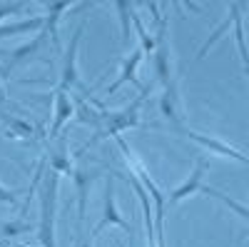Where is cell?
<instances>
[{"instance_id":"1","label":"cell","mask_w":249,"mask_h":247,"mask_svg":"<svg viewBox=\"0 0 249 247\" xmlns=\"http://www.w3.org/2000/svg\"><path fill=\"white\" fill-rule=\"evenodd\" d=\"M150 88L152 85H147V88H140V95L130 102L127 108H122V110H88V105H82L80 108V120L82 122H90V125H95V135L90 137V142L85 148H82L80 152H85L90 145H95V142H100V140H107V137H120V133H124V130H130V128H137L140 125V108L144 105V100H147V95H150Z\"/></svg>"},{"instance_id":"2","label":"cell","mask_w":249,"mask_h":247,"mask_svg":"<svg viewBox=\"0 0 249 247\" xmlns=\"http://www.w3.org/2000/svg\"><path fill=\"white\" fill-rule=\"evenodd\" d=\"M57 190L60 175L48 170L40 185V217H37V242L40 247H57L55 242V217H57Z\"/></svg>"},{"instance_id":"3","label":"cell","mask_w":249,"mask_h":247,"mask_svg":"<svg viewBox=\"0 0 249 247\" xmlns=\"http://www.w3.org/2000/svg\"><path fill=\"white\" fill-rule=\"evenodd\" d=\"M105 228H122V230L132 232V225L122 217V212H120V208H117V195H115L112 177L105 180V192H102V217H100V222L95 225V230H92L90 240L100 237Z\"/></svg>"},{"instance_id":"4","label":"cell","mask_w":249,"mask_h":247,"mask_svg":"<svg viewBox=\"0 0 249 247\" xmlns=\"http://www.w3.org/2000/svg\"><path fill=\"white\" fill-rule=\"evenodd\" d=\"M82 33H85V23H80L75 30H72V38H70V45L62 55V68H60V82L57 88L60 90H77L82 88L80 82V73H77V48H80V40H82Z\"/></svg>"},{"instance_id":"5","label":"cell","mask_w":249,"mask_h":247,"mask_svg":"<svg viewBox=\"0 0 249 247\" xmlns=\"http://www.w3.org/2000/svg\"><path fill=\"white\" fill-rule=\"evenodd\" d=\"M75 113H77V108H75V102H72L70 93L55 88V90H53V122H50V130H48L50 142L60 137L62 128H65L68 122L75 117Z\"/></svg>"},{"instance_id":"6","label":"cell","mask_w":249,"mask_h":247,"mask_svg":"<svg viewBox=\"0 0 249 247\" xmlns=\"http://www.w3.org/2000/svg\"><path fill=\"white\" fill-rule=\"evenodd\" d=\"M177 133H179L182 137H187V140L197 142V145H202L204 150L217 152V155H222V157H232V160H237V162L247 165V155H244V152H239L237 148H232L230 142H222V140H217V137L202 135V133H197V130H190V128H184V125H182V128H177Z\"/></svg>"},{"instance_id":"7","label":"cell","mask_w":249,"mask_h":247,"mask_svg":"<svg viewBox=\"0 0 249 247\" xmlns=\"http://www.w3.org/2000/svg\"><path fill=\"white\" fill-rule=\"evenodd\" d=\"M70 175H72L75 190H77V222L82 225V220H85V208H88L90 188H92V182L100 177V172L92 170V168H88V165H75Z\"/></svg>"},{"instance_id":"8","label":"cell","mask_w":249,"mask_h":247,"mask_svg":"<svg viewBox=\"0 0 249 247\" xmlns=\"http://www.w3.org/2000/svg\"><path fill=\"white\" fill-rule=\"evenodd\" d=\"M142 60H144V53H142L140 48H135L127 57L122 60V65H120V75L115 77L112 85H107V88H105V95H107V97H110V95H115L122 85H127V82H132V85L142 88V85H140V80H137V70H140V65H142Z\"/></svg>"},{"instance_id":"9","label":"cell","mask_w":249,"mask_h":247,"mask_svg":"<svg viewBox=\"0 0 249 247\" xmlns=\"http://www.w3.org/2000/svg\"><path fill=\"white\" fill-rule=\"evenodd\" d=\"M204 170H207V160L204 157H197V162H195V170L190 172V177H187L179 188H175L170 195H164V202H170V205H179L182 200H187V197H192V195H197L199 192V188H202V177H204Z\"/></svg>"},{"instance_id":"10","label":"cell","mask_w":249,"mask_h":247,"mask_svg":"<svg viewBox=\"0 0 249 247\" xmlns=\"http://www.w3.org/2000/svg\"><path fill=\"white\" fill-rule=\"evenodd\" d=\"M45 162H50V170H55L57 175H62V172L70 175L72 172L75 162H72V157L68 152V140L65 137H57L55 145H50V155H48Z\"/></svg>"},{"instance_id":"11","label":"cell","mask_w":249,"mask_h":247,"mask_svg":"<svg viewBox=\"0 0 249 247\" xmlns=\"http://www.w3.org/2000/svg\"><path fill=\"white\" fill-rule=\"evenodd\" d=\"M45 23H43V30L50 40H53V45L60 48V38H57V23H60V18L65 15V10H72V3H45Z\"/></svg>"},{"instance_id":"12","label":"cell","mask_w":249,"mask_h":247,"mask_svg":"<svg viewBox=\"0 0 249 247\" xmlns=\"http://www.w3.org/2000/svg\"><path fill=\"white\" fill-rule=\"evenodd\" d=\"M0 120L5 122V137H13V140H33L35 137V128L28 120L13 117V115H5V113H0Z\"/></svg>"},{"instance_id":"13","label":"cell","mask_w":249,"mask_h":247,"mask_svg":"<svg viewBox=\"0 0 249 247\" xmlns=\"http://www.w3.org/2000/svg\"><path fill=\"white\" fill-rule=\"evenodd\" d=\"M242 5H244V3H232V5H230V15H227V18L222 20V23H219V25L214 28V33H212L210 38L204 40V45H202V48H199V53H197V60H202V57H204L207 53H210V48H212V45L217 43V40H219V38H222V35H224L227 30L232 28V23H234V15L239 13V8H242Z\"/></svg>"},{"instance_id":"14","label":"cell","mask_w":249,"mask_h":247,"mask_svg":"<svg viewBox=\"0 0 249 247\" xmlns=\"http://www.w3.org/2000/svg\"><path fill=\"white\" fill-rule=\"evenodd\" d=\"M43 23H45V15H35L30 20H18V23H10V25H0V40L20 35V33H40Z\"/></svg>"},{"instance_id":"15","label":"cell","mask_w":249,"mask_h":247,"mask_svg":"<svg viewBox=\"0 0 249 247\" xmlns=\"http://www.w3.org/2000/svg\"><path fill=\"white\" fill-rule=\"evenodd\" d=\"M244 10L247 5L234 15V23H232V30H234V43H237V55L242 60V70L249 75V53H247V40H244Z\"/></svg>"},{"instance_id":"16","label":"cell","mask_w":249,"mask_h":247,"mask_svg":"<svg viewBox=\"0 0 249 247\" xmlns=\"http://www.w3.org/2000/svg\"><path fill=\"white\" fill-rule=\"evenodd\" d=\"M197 195H207V197H217L222 205H227V208H232L242 220H249V210H247V205L244 202H234L232 197H227L224 192H219L217 188H210V185H202V188H199V192Z\"/></svg>"},{"instance_id":"17","label":"cell","mask_w":249,"mask_h":247,"mask_svg":"<svg viewBox=\"0 0 249 247\" xmlns=\"http://www.w3.org/2000/svg\"><path fill=\"white\" fill-rule=\"evenodd\" d=\"M25 230H28L25 222H5L3 228H0L3 237H13V235H20V232H25Z\"/></svg>"},{"instance_id":"18","label":"cell","mask_w":249,"mask_h":247,"mask_svg":"<svg viewBox=\"0 0 249 247\" xmlns=\"http://www.w3.org/2000/svg\"><path fill=\"white\" fill-rule=\"evenodd\" d=\"M20 10H25V3H0V20L8 15H15Z\"/></svg>"},{"instance_id":"19","label":"cell","mask_w":249,"mask_h":247,"mask_svg":"<svg viewBox=\"0 0 249 247\" xmlns=\"http://www.w3.org/2000/svg\"><path fill=\"white\" fill-rule=\"evenodd\" d=\"M20 190H8L5 185H0V205H15Z\"/></svg>"},{"instance_id":"20","label":"cell","mask_w":249,"mask_h":247,"mask_svg":"<svg viewBox=\"0 0 249 247\" xmlns=\"http://www.w3.org/2000/svg\"><path fill=\"white\" fill-rule=\"evenodd\" d=\"M80 247H95V245H92V240H85V242H80Z\"/></svg>"},{"instance_id":"21","label":"cell","mask_w":249,"mask_h":247,"mask_svg":"<svg viewBox=\"0 0 249 247\" xmlns=\"http://www.w3.org/2000/svg\"><path fill=\"white\" fill-rule=\"evenodd\" d=\"M5 80H8V77H5L3 73H0V93H3V82H5Z\"/></svg>"},{"instance_id":"22","label":"cell","mask_w":249,"mask_h":247,"mask_svg":"<svg viewBox=\"0 0 249 247\" xmlns=\"http://www.w3.org/2000/svg\"><path fill=\"white\" fill-rule=\"evenodd\" d=\"M10 247H25V245H10Z\"/></svg>"}]
</instances>
